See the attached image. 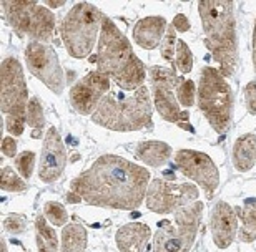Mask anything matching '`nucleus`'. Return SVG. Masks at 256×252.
<instances>
[{"label": "nucleus", "instance_id": "23", "mask_svg": "<svg viewBox=\"0 0 256 252\" xmlns=\"http://www.w3.org/2000/svg\"><path fill=\"white\" fill-rule=\"evenodd\" d=\"M27 123L30 128H34L35 133H34V138H38L40 136V130L44 128L45 125V118H44V106L40 100L37 96L30 98L28 101V106H27Z\"/></svg>", "mask_w": 256, "mask_h": 252}, {"label": "nucleus", "instance_id": "38", "mask_svg": "<svg viewBox=\"0 0 256 252\" xmlns=\"http://www.w3.org/2000/svg\"><path fill=\"white\" fill-rule=\"evenodd\" d=\"M0 252H7V244H5L4 239H2V244H0Z\"/></svg>", "mask_w": 256, "mask_h": 252}, {"label": "nucleus", "instance_id": "1", "mask_svg": "<svg viewBox=\"0 0 256 252\" xmlns=\"http://www.w3.org/2000/svg\"><path fill=\"white\" fill-rule=\"evenodd\" d=\"M148 181V169L115 154H104L75 178L70 188L86 204L130 211L140 208Z\"/></svg>", "mask_w": 256, "mask_h": 252}, {"label": "nucleus", "instance_id": "16", "mask_svg": "<svg viewBox=\"0 0 256 252\" xmlns=\"http://www.w3.org/2000/svg\"><path fill=\"white\" fill-rule=\"evenodd\" d=\"M210 226H212L213 243L220 249L228 248L234 241L238 231V219L233 213V208H230L226 203H218L213 208Z\"/></svg>", "mask_w": 256, "mask_h": 252}, {"label": "nucleus", "instance_id": "12", "mask_svg": "<svg viewBox=\"0 0 256 252\" xmlns=\"http://www.w3.org/2000/svg\"><path fill=\"white\" fill-rule=\"evenodd\" d=\"M198 199V189L192 184L168 183L165 179H153L146 193V208L156 214H168L190 206Z\"/></svg>", "mask_w": 256, "mask_h": 252}, {"label": "nucleus", "instance_id": "21", "mask_svg": "<svg viewBox=\"0 0 256 252\" xmlns=\"http://www.w3.org/2000/svg\"><path fill=\"white\" fill-rule=\"evenodd\" d=\"M86 248V231L80 224H68L62 233L60 252H84Z\"/></svg>", "mask_w": 256, "mask_h": 252}, {"label": "nucleus", "instance_id": "8", "mask_svg": "<svg viewBox=\"0 0 256 252\" xmlns=\"http://www.w3.org/2000/svg\"><path fill=\"white\" fill-rule=\"evenodd\" d=\"M2 10L5 18L20 38L28 37L32 42L47 43L54 38L55 15L44 3L35 0H4Z\"/></svg>", "mask_w": 256, "mask_h": 252}, {"label": "nucleus", "instance_id": "31", "mask_svg": "<svg viewBox=\"0 0 256 252\" xmlns=\"http://www.w3.org/2000/svg\"><path fill=\"white\" fill-rule=\"evenodd\" d=\"M4 226L8 233H14V234H20L25 231V226H27V221L22 216H10L4 221Z\"/></svg>", "mask_w": 256, "mask_h": 252}, {"label": "nucleus", "instance_id": "13", "mask_svg": "<svg viewBox=\"0 0 256 252\" xmlns=\"http://www.w3.org/2000/svg\"><path fill=\"white\" fill-rule=\"evenodd\" d=\"M176 168L185 174L186 178L196 181L208 198L213 196L220 184L218 168L214 166L212 158L204 153L193 151V150H182L176 153L175 158Z\"/></svg>", "mask_w": 256, "mask_h": 252}, {"label": "nucleus", "instance_id": "18", "mask_svg": "<svg viewBox=\"0 0 256 252\" xmlns=\"http://www.w3.org/2000/svg\"><path fill=\"white\" fill-rule=\"evenodd\" d=\"M150 228L140 223L126 224L116 231V246L120 252H146L150 241Z\"/></svg>", "mask_w": 256, "mask_h": 252}, {"label": "nucleus", "instance_id": "36", "mask_svg": "<svg viewBox=\"0 0 256 252\" xmlns=\"http://www.w3.org/2000/svg\"><path fill=\"white\" fill-rule=\"evenodd\" d=\"M253 65L256 71V20H254V28H253Z\"/></svg>", "mask_w": 256, "mask_h": 252}, {"label": "nucleus", "instance_id": "28", "mask_svg": "<svg viewBox=\"0 0 256 252\" xmlns=\"http://www.w3.org/2000/svg\"><path fill=\"white\" fill-rule=\"evenodd\" d=\"M25 183L18 178L17 173L12 171V168H2V189L10 193H22L25 191Z\"/></svg>", "mask_w": 256, "mask_h": 252}, {"label": "nucleus", "instance_id": "3", "mask_svg": "<svg viewBox=\"0 0 256 252\" xmlns=\"http://www.w3.org/2000/svg\"><path fill=\"white\" fill-rule=\"evenodd\" d=\"M204 45L220 65L224 78L234 75L238 66V37L234 3L228 0H202L198 3Z\"/></svg>", "mask_w": 256, "mask_h": 252}, {"label": "nucleus", "instance_id": "2", "mask_svg": "<svg viewBox=\"0 0 256 252\" xmlns=\"http://www.w3.org/2000/svg\"><path fill=\"white\" fill-rule=\"evenodd\" d=\"M95 61L98 66L96 70L125 91L138 90L146 78L145 65L133 53L132 43L108 17H104L102 23Z\"/></svg>", "mask_w": 256, "mask_h": 252}, {"label": "nucleus", "instance_id": "35", "mask_svg": "<svg viewBox=\"0 0 256 252\" xmlns=\"http://www.w3.org/2000/svg\"><path fill=\"white\" fill-rule=\"evenodd\" d=\"M65 3V0H57V2H52V0H45L44 2V5L45 7H50V8H58V7H62V5Z\"/></svg>", "mask_w": 256, "mask_h": 252}, {"label": "nucleus", "instance_id": "27", "mask_svg": "<svg viewBox=\"0 0 256 252\" xmlns=\"http://www.w3.org/2000/svg\"><path fill=\"white\" fill-rule=\"evenodd\" d=\"M176 30L173 25L166 28V35L163 37V42H162V58L168 61V63H175V51H176Z\"/></svg>", "mask_w": 256, "mask_h": 252}, {"label": "nucleus", "instance_id": "14", "mask_svg": "<svg viewBox=\"0 0 256 252\" xmlns=\"http://www.w3.org/2000/svg\"><path fill=\"white\" fill-rule=\"evenodd\" d=\"M108 91L110 78L98 70H94L70 88V103L80 115H94Z\"/></svg>", "mask_w": 256, "mask_h": 252}, {"label": "nucleus", "instance_id": "34", "mask_svg": "<svg viewBox=\"0 0 256 252\" xmlns=\"http://www.w3.org/2000/svg\"><path fill=\"white\" fill-rule=\"evenodd\" d=\"M2 153L5 154V156L8 158H14L15 153H17V141L14 140V138H4L2 140Z\"/></svg>", "mask_w": 256, "mask_h": 252}, {"label": "nucleus", "instance_id": "10", "mask_svg": "<svg viewBox=\"0 0 256 252\" xmlns=\"http://www.w3.org/2000/svg\"><path fill=\"white\" fill-rule=\"evenodd\" d=\"M24 55L30 73L55 95L62 93L65 88V75L54 47L42 42H30L25 47Z\"/></svg>", "mask_w": 256, "mask_h": 252}, {"label": "nucleus", "instance_id": "4", "mask_svg": "<svg viewBox=\"0 0 256 252\" xmlns=\"http://www.w3.org/2000/svg\"><path fill=\"white\" fill-rule=\"evenodd\" d=\"M153 106L146 86H140L133 95L106 93L92 115L96 125L112 131H136L152 126Z\"/></svg>", "mask_w": 256, "mask_h": 252}, {"label": "nucleus", "instance_id": "24", "mask_svg": "<svg viewBox=\"0 0 256 252\" xmlns=\"http://www.w3.org/2000/svg\"><path fill=\"white\" fill-rule=\"evenodd\" d=\"M175 68H178L183 75L190 73L193 68V55L190 47L183 42V40H178L176 42V51H175V63H173Z\"/></svg>", "mask_w": 256, "mask_h": 252}, {"label": "nucleus", "instance_id": "26", "mask_svg": "<svg viewBox=\"0 0 256 252\" xmlns=\"http://www.w3.org/2000/svg\"><path fill=\"white\" fill-rule=\"evenodd\" d=\"M35 226H37V236L44 239L45 246L48 248L50 252H57L58 249V239H57V233L50 228V226L45 223L44 216H38L37 221H35Z\"/></svg>", "mask_w": 256, "mask_h": 252}, {"label": "nucleus", "instance_id": "33", "mask_svg": "<svg viewBox=\"0 0 256 252\" xmlns=\"http://www.w3.org/2000/svg\"><path fill=\"white\" fill-rule=\"evenodd\" d=\"M173 27H175L176 32H188L192 25L185 13H176V17L173 18Z\"/></svg>", "mask_w": 256, "mask_h": 252}, {"label": "nucleus", "instance_id": "22", "mask_svg": "<svg viewBox=\"0 0 256 252\" xmlns=\"http://www.w3.org/2000/svg\"><path fill=\"white\" fill-rule=\"evenodd\" d=\"M240 218H242L244 228L240 233V238L244 243H252L256 239V201L250 198L246 203H244V208L240 209Z\"/></svg>", "mask_w": 256, "mask_h": 252}, {"label": "nucleus", "instance_id": "5", "mask_svg": "<svg viewBox=\"0 0 256 252\" xmlns=\"http://www.w3.org/2000/svg\"><path fill=\"white\" fill-rule=\"evenodd\" d=\"M104 17L94 3L78 2L72 7L60 23V35L70 56L86 58L94 50L96 38H100Z\"/></svg>", "mask_w": 256, "mask_h": 252}, {"label": "nucleus", "instance_id": "15", "mask_svg": "<svg viewBox=\"0 0 256 252\" xmlns=\"http://www.w3.org/2000/svg\"><path fill=\"white\" fill-rule=\"evenodd\" d=\"M66 164V151L62 143L57 128H48V133L45 135L42 154H40V168L38 178L44 183L52 184L62 176Z\"/></svg>", "mask_w": 256, "mask_h": 252}, {"label": "nucleus", "instance_id": "6", "mask_svg": "<svg viewBox=\"0 0 256 252\" xmlns=\"http://www.w3.org/2000/svg\"><path fill=\"white\" fill-rule=\"evenodd\" d=\"M198 106L206 116L214 131L228 130L233 120V91L222 71L213 66H204L200 73L198 83Z\"/></svg>", "mask_w": 256, "mask_h": 252}, {"label": "nucleus", "instance_id": "9", "mask_svg": "<svg viewBox=\"0 0 256 252\" xmlns=\"http://www.w3.org/2000/svg\"><path fill=\"white\" fill-rule=\"evenodd\" d=\"M203 204L194 201L176 211L175 226L162 221L160 229L153 239V252H190L198 233Z\"/></svg>", "mask_w": 256, "mask_h": 252}, {"label": "nucleus", "instance_id": "25", "mask_svg": "<svg viewBox=\"0 0 256 252\" xmlns=\"http://www.w3.org/2000/svg\"><path fill=\"white\" fill-rule=\"evenodd\" d=\"M194 95H196V91H194L193 81L178 76V83H176V100H178V103L185 108H190L194 103Z\"/></svg>", "mask_w": 256, "mask_h": 252}, {"label": "nucleus", "instance_id": "30", "mask_svg": "<svg viewBox=\"0 0 256 252\" xmlns=\"http://www.w3.org/2000/svg\"><path fill=\"white\" fill-rule=\"evenodd\" d=\"M34 164H35V153L34 151H24L15 158L17 171L20 173V176L25 178V179H28L30 176H32Z\"/></svg>", "mask_w": 256, "mask_h": 252}, {"label": "nucleus", "instance_id": "20", "mask_svg": "<svg viewBox=\"0 0 256 252\" xmlns=\"http://www.w3.org/2000/svg\"><path fill=\"white\" fill-rule=\"evenodd\" d=\"M233 164L238 171H250L256 164V135L240 136L233 148Z\"/></svg>", "mask_w": 256, "mask_h": 252}, {"label": "nucleus", "instance_id": "11", "mask_svg": "<svg viewBox=\"0 0 256 252\" xmlns=\"http://www.w3.org/2000/svg\"><path fill=\"white\" fill-rule=\"evenodd\" d=\"M152 78V90H153V103H155L156 111L160 113L163 120L170 123L186 121L190 113L182 111L178 106V100L175 96L178 76L173 70L165 66H152L150 68Z\"/></svg>", "mask_w": 256, "mask_h": 252}, {"label": "nucleus", "instance_id": "32", "mask_svg": "<svg viewBox=\"0 0 256 252\" xmlns=\"http://www.w3.org/2000/svg\"><path fill=\"white\" fill-rule=\"evenodd\" d=\"M244 101H246V108L252 115H256V81H250L244 86Z\"/></svg>", "mask_w": 256, "mask_h": 252}, {"label": "nucleus", "instance_id": "29", "mask_svg": "<svg viewBox=\"0 0 256 252\" xmlns=\"http://www.w3.org/2000/svg\"><path fill=\"white\" fill-rule=\"evenodd\" d=\"M44 213H45V218H47L54 226H65L66 221H68V214H66L65 208L55 201H50L45 204Z\"/></svg>", "mask_w": 256, "mask_h": 252}, {"label": "nucleus", "instance_id": "19", "mask_svg": "<svg viewBox=\"0 0 256 252\" xmlns=\"http://www.w3.org/2000/svg\"><path fill=\"white\" fill-rule=\"evenodd\" d=\"M135 146V156L152 168L163 166L172 156V148L163 141H142Z\"/></svg>", "mask_w": 256, "mask_h": 252}, {"label": "nucleus", "instance_id": "17", "mask_svg": "<svg viewBox=\"0 0 256 252\" xmlns=\"http://www.w3.org/2000/svg\"><path fill=\"white\" fill-rule=\"evenodd\" d=\"M168 28L166 20L163 17H145L138 20L133 28V38L136 45L145 50L156 48L163 40V32Z\"/></svg>", "mask_w": 256, "mask_h": 252}, {"label": "nucleus", "instance_id": "7", "mask_svg": "<svg viewBox=\"0 0 256 252\" xmlns=\"http://www.w3.org/2000/svg\"><path fill=\"white\" fill-rule=\"evenodd\" d=\"M0 93L2 113L7 115L5 126L10 135L20 136L27 123L28 88L24 78V70L15 56H7L0 65Z\"/></svg>", "mask_w": 256, "mask_h": 252}, {"label": "nucleus", "instance_id": "37", "mask_svg": "<svg viewBox=\"0 0 256 252\" xmlns=\"http://www.w3.org/2000/svg\"><path fill=\"white\" fill-rule=\"evenodd\" d=\"M37 244H38V251H40V252H50L47 246H45L44 239H42V238H38V236H37Z\"/></svg>", "mask_w": 256, "mask_h": 252}]
</instances>
